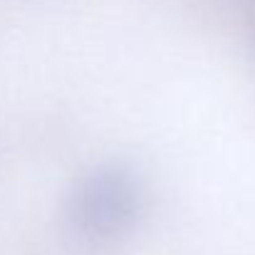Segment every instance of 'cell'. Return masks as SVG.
I'll use <instances>...</instances> for the list:
<instances>
[{"mask_svg":"<svg viewBox=\"0 0 255 255\" xmlns=\"http://www.w3.org/2000/svg\"><path fill=\"white\" fill-rule=\"evenodd\" d=\"M253 50H255V25H253Z\"/></svg>","mask_w":255,"mask_h":255,"instance_id":"cell-2","label":"cell"},{"mask_svg":"<svg viewBox=\"0 0 255 255\" xmlns=\"http://www.w3.org/2000/svg\"><path fill=\"white\" fill-rule=\"evenodd\" d=\"M144 183L124 161H102L82 171L67 188L65 221L87 241L127 236L141 218Z\"/></svg>","mask_w":255,"mask_h":255,"instance_id":"cell-1","label":"cell"}]
</instances>
